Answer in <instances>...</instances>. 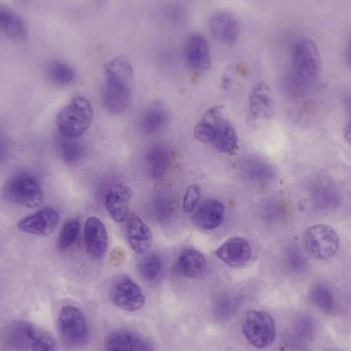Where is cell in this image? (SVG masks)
Masks as SVG:
<instances>
[{
    "instance_id": "cell-37",
    "label": "cell",
    "mask_w": 351,
    "mask_h": 351,
    "mask_svg": "<svg viewBox=\"0 0 351 351\" xmlns=\"http://www.w3.org/2000/svg\"><path fill=\"white\" fill-rule=\"evenodd\" d=\"M10 144L8 137L0 132V165H3L10 158Z\"/></svg>"
},
{
    "instance_id": "cell-31",
    "label": "cell",
    "mask_w": 351,
    "mask_h": 351,
    "mask_svg": "<svg viewBox=\"0 0 351 351\" xmlns=\"http://www.w3.org/2000/svg\"><path fill=\"white\" fill-rule=\"evenodd\" d=\"M80 231V222L77 219H70L64 224L60 233L59 241H58V247L62 251L69 249L76 239Z\"/></svg>"
},
{
    "instance_id": "cell-8",
    "label": "cell",
    "mask_w": 351,
    "mask_h": 351,
    "mask_svg": "<svg viewBox=\"0 0 351 351\" xmlns=\"http://www.w3.org/2000/svg\"><path fill=\"white\" fill-rule=\"evenodd\" d=\"M59 327L65 341L70 346H80L88 337V325L84 313L74 306H65L59 315Z\"/></svg>"
},
{
    "instance_id": "cell-40",
    "label": "cell",
    "mask_w": 351,
    "mask_h": 351,
    "mask_svg": "<svg viewBox=\"0 0 351 351\" xmlns=\"http://www.w3.org/2000/svg\"><path fill=\"white\" fill-rule=\"evenodd\" d=\"M346 60H348V65L351 67V39L348 43V49H346Z\"/></svg>"
},
{
    "instance_id": "cell-13",
    "label": "cell",
    "mask_w": 351,
    "mask_h": 351,
    "mask_svg": "<svg viewBox=\"0 0 351 351\" xmlns=\"http://www.w3.org/2000/svg\"><path fill=\"white\" fill-rule=\"evenodd\" d=\"M133 191L129 186L123 183L113 185L105 196V206L112 220L117 223H123L129 217L130 204Z\"/></svg>"
},
{
    "instance_id": "cell-34",
    "label": "cell",
    "mask_w": 351,
    "mask_h": 351,
    "mask_svg": "<svg viewBox=\"0 0 351 351\" xmlns=\"http://www.w3.org/2000/svg\"><path fill=\"white\" fill-rule=\"evenodd\" d=\"M200 197H202V188L197 184H192L186 190L184 194L183 202H182V208L184 212L190 214L194 212L199 206Z\"/></svg>"
},
{
    "instance_id": "cell-35",
    "label": "cell",
    "mask_w": 351,
    "mask_h": 351,
    "mask_svg": "<svg viewBox=\"0 0 351 351\" xmlns=\"http://www.w3.org/2000/svg\"><path fill=\"white\" fill-rule=\"evenodd\" d=\"M287 262H288L290 268H292L294 271L302 270V268L305 266L304 257H303L300 251H298V249H291L287 253Z\"/></svg>"
},
{
    "instance_id": "cell-28",
    "label": "cell",
    "mask_w": 351,
    "mask_h": 351,
    "mask_svg": "<svg viewBox=\"0 0 351 351\" xmlns=\"http://www.w3.org/2000/svg\"><path fill=\"white\" fill-rule=\"evenodd\" d=\"M47 74L51 84L59 86H68L75 78L73 68L63 61L51 62L47 66Z\"/></svg>"
},
{
    "instance_id": "cell-4",
    "label": "cell",
    "mask_w": 351,
    "mask_h": 351,
    "mask_svg": "<svg viewBox=\"0 0 351 351\" xmlns=\"http://www.w3.org/2000/svg\"><path fill=\"white\" fill-rule=\"evenodd\" d=\"M243 332L247 341L257 348H269L276 337L274 319L262 311H247L243 317Z\"/></svg>"
},
{
    "instance_id": "cell-27",
    "label": "cell",
    "mask_w": 351,
    "mask_h": 351,
    "mask_svg": "<svg viewBox=\"0 0 351 351\" xmlns=\"http://www.w3.org/2000/svg\"><path fill=\"white\" fill-rule=\"evenodd\" d=\"M176 210H177V204L175 202L174 197L170 194H158L154 198L152 212H154V218L160 224L165 225L170 222L174 218Z\"/></svg>"
},
{
    "instance_id": "cell-15",
    "label": "cell",
    "mask_w": 351,
    "mask_h": 351,
    "mask_svg": "<svg viewBox=\"0 0 351 351\" xmlns=\"http://www.w3.org/2000/svg\"><path fill=\"white\" fill-rule=\"evenodd\" d=\"M125 235L130 247L139 255L145 254L154 241L149 227L136 214H130L125 221Z\"/></svg>"
},
{
    "instance_id": "cell-5",
    "label": "cell",
    "mask_w": 351,
    "mask_h": 351,
    "mask_svg": "<svg viewBox=\"0 0 351 351\" xmlns=\"http://www.w3.org/2000/svg\"><path fill=\"white\" fill-rule=\"evenodd\" d=\"M293 75L304 84L317 80L321 72V56L313 41L301 39L293 49Z\"/></svg>"
},
{
    "instance_id": "cell-21",
    "label": "cell",
    "mask_w": 351,
    "mask_h": 351,
    "mask_svg": "<svg viewBox=\"0 0 351 351\" xmlns=\"http://www.w3.org/2000/svg\"><path fill=\"white\" fill-rule=\"evenodd\" d=\"M168 121L169 112L162 105H150L140 115V129L146 135H154L164 130Z\"/></svg>"
},
{
    "instance_id": "cell-32",
    "label": "cell",
    "mask_w": 351,
    "mask_h": 351,
    "mask_svg": "<svg viewBox=\"0 0 351 351\" xmlns=\"http://www.w3.org/2000/svg\"><path fill=\"white\" fill-rule=\"evenodd\" d=\"M162 268V259L156 254L146 256L139 264L140 274H141L142 278L148 282L156 280L160 276Z\"/></svg>"
},
{
    "instance_id": "cell-18",
    "label": "cell",
    "mask_w": 351,
    "mask_h": 351,
    "mask_svg": "<svg viewBox=\"0 0 351 351\" xmlns=\"http://www.w3.org/2000/svg\"><path fill=\"white\" fill-rule=\"evenodd\" d=\"M225 219V206L220 200L208 199L194 210L193 222L202 230H215Z\"/></svg>"
},
{
    "instance_id": "cell-7",
    "label": "cell",
    "mask_w": 351,
    "mask_h": 351,
    "mask_svg": "<svg viewBox=\"0 0 351 351\" xmlns=\"http://www.w3.org/2000/svg\"><path fill=\"white\" fill-rule=\"evenodd\" d=\"M111 300L123 311L134 313L145 304V296L141 288L129 276H119L113 282Z\"/></svg>"
},
{
    "instance_id": "cell-19",
    "label": "cell",
    "mask_w": 351,
    "mask_h": 351,
    "mask_svg": "<svg viewBox=\"0 0 351 351\" xmlns=\"http://www.w3.org/2000/svg\"><path fill=\"white\" fill-rule=\"evenodd\" d=\"M241 174L256 185H267L276 178L274 167L263 158H249L241 162Z\"/></svg>"
},
{
    "instance_id": "cell-30",
    "label": "cell",
    "mask_w": 351,
    "mask_h": 351,
    "mask_svg": "<svg viewBox=\"0 0 351 351\" xmlns=\"http://www.w3.org/2000/svg\"><path fill=\"white\" fill-rule=\"evenodd\" d=\"M311 302L325 313H331L335 307V298L331 289L327 285L315 284L311 289Z\"/></svg>"
},
{
    "instance_id": "cell-14",
    "label": "cell",
    "mask_w": 351,
    "mask_h": 351,
    "mask_svg": "<svg viewBox=\"0 0 351 351\" xmlns=\"http://www.w3.org/2000/svg\"><path fill=\"white\" fill-rule=\"evenodd\" d=\"M84 237L88 253L95 259L104 257L108 247V233L100 219L94 216L88 218L84 224Z\"/></svg>"
},
{
    "instance_id": "cell-20",
    "label": "cell",
    "mask_w": 351,
    "mask_h": 351,
    "mask_svg": "<svg viewBox=\"0 0 351 351\" xmlns=\"http://www.w3.org/2000/svg\"><path fill=\"white\" fill-rule=\"evenodd\" d=\"M223 119L224 117H223L222 106H214L208 109L194 128L193 133L195 139L202 143L212 145Z\"/></svg>"
},
{
    "instance_id": "cell-33",
    "label": "cell",
    "mask_w": 351,
    "mask_h": 351,
    "mask_svg": "<svg viewBox=\"0 0 351 351\" xmlns=\"http://www.w3.org/2000/svg\"><path fill=\"white\" fill-rule=\"evenodd\" d=\"M107 351H133V335L125 331H117L109 336Z\"/></svg>"
},
{
    "instance_id": "cell-38",
    "label": "cell",
    "mask_w": 351,
    "mask_h": 351,
    "mask_svg": "<svg viewBox=\"0 0 351 351\" xmlns=\"http://www.w3.org/2000/svg\"><path fill=\"white\" fill-rule=\"evenodd\" d=\"M165 16L173 23H178L183 19L184 12L181 6H178L177 4H172L167 8L165 12Z\"/></svg>"
},
{
    "instance_id": "cell-6",
    "label": "cell",
    "mask_w": 351,
    "mask_h": 351,
    "mask_svg": "<svg viewBox=\"0 0 351 351\" xmlns=\"http://www.w3.org/2000/svg\"><path fill=\"white\" fill-rule=\"evenodd\" d=\"M133 67L125 57H117L105 66L104 90L121 96L132 97Z\"/></svg>"
},
{
    "instance_id": "cell-36",
    "label": "cell",
    "mask_w": 351,
    "mask_h": 351,
    "mask_svg": "<svg viewBox=\"0 0 351 351\" xmlns=\"http://www.w3.org/2000/svg\"><path fill=\"white\" fill-rule=\"evenodd\" d=\"M133 351H156L152 342L141 336L133 335Z\"/></svg>"
},
{
    "instance_id": "cell-39",
    "label": "cell",
    "mask_w": 351,
    "mask_h": 351,
    "mask_svg": "<svg viewBox=\"0 0 351 351\" xmlns=\"http://www.w3.org/2000/svg\"><path fill=\"white\" fill-rule=\"evenodd\" d=\"M343 137L346 143H348V145H350L351 147V119L350 121H348V125H346V128H344Z\"/></svg>"
},
{
    "instance_id": "cell-1",
    "label": "cell",
    "mask_w": 351,
    "mask_h": 351,
    "mask_svg": "<svg viewBox=\"0 0 351 351\" xmlns=\"http://www.w3.org/2000/svg\"><path fill=\"white\" fill-rule=\"evenodd\" d=\"M93 119L94 110L90 101L84 97H75L58 113V130L64 137L78 139L90 129Z\"/></svg>"
},
{
    "instance_id": "cell-22",
    "label": "cell",
    "mask_w": 351,
    "mask_h": 351,
    "mask_svg": "<svg viewBox=\"0 0 351 351\" xmlns=\"http://www.w3.org/2000/svg\"><path fill=\"white\" fill-rule=\"evenodd\" d=\"M0 32L12 40H24L28 35L26 23L16 12L0 6Z\"/></svg>"
},
{
    "instance_id": "cell-2",
    "label": "cell",
    "mask_w": 351,
    "mask_h": 351,
    "mask_svg": "<svg viewBox=\"0 0 351 351\" xmlns=\"http://www.w3.org/2000/svg\"><path fill=\"white\" fill-rule=\"evenodd\" d=\"M1 193L6 202L31 208L40 206L45 197L40 184L27 173L12 176L4 183Z\"/></svg>"
},
{
    "instance_id": "cell-17",
    "label": "cell",
    "mask_w": 351,
    "mask_h": 351,
    "mask_svg": "<svg viewBox=\"0 0 351 351\" xmlns=\"http://www.w3.org/2000/svg\"><path fill=\"white\" fill-rule=\"evenodd\" d=\"M172 156L170 150L162 143H154L148 147L144 154V167L152 180L164 178L170 169Z\"/></svg>"
},
{
    "instance_id": "cell-25",
    "label": "cell",
    "mask_w": 351,
    "mask_h": 351,
    "mask_svg": "<svg viewBox=\"0 0 351 351\" xmlns=\"http://www.w3.org/2000/svg\"><path fill=\"white\" fill-rule=\"evenodd\" d=\"M311 199L317 208L323 210L333 208L339 202V192L329 182L319 181L311 191Z\"/></svg>"
},
{
    "instance_id": "cell-29",
    "label": "cell",
    "mask_w": 351,
    "mask_h": 351,
    "mask_svg": "<svg viewBox=\"0 0 351 351\" xmlns=\"http://www.w3.org/2000/svg\"><path fill=\"white\" fill-rule=\"evenodd\" d=\"M26 330L31 350L56 351L55 341L51 334L29 324H27Z\"/></svg>"
},
{
    "instance_id": "cell-23",
    "label": "cell",
    "mask_w": 351,
    "mask_h": 351,
    "mask_svg": "<svg viewBox=\"0 0 351 351\" xmlns=\"http://www.w3.org/2000/svg\"><path fill=\"white\" fill-rule=\"evenodd\" d=\"M178 269L186 278H199L206 269V257L197 250H184L178 261Z\"/></svg>"
},
{
    "instance_id": "cell-9",
    "label": "cell",
    "mask_w": 351,
    "mask_h": 351,
    "mask_svg": "<svg viewBox=\"0 0 351 351\" xmlns=\"http://www.w3.org/2000/svg\"><path fill=\"white\" fill-rule=\"evenodd\" d=\"M183 57L187 67L196 73L206 71L212 64L210 45L206 39L198 33H194L186 39Z\"/></svg>"
},
{
    "instance_id": "cell-10",
    "label": "cell",
    "mask_w": 351,
    "mask_h": 351,
    "mask_svg": "<svg viewBox=\"0 0 351 351\" xmlns=\"http://www.w3.org/2000/svg\"><path fill=\"white\" fill-rule=\"evenodd\" d=\"M59 214L53 208H43L34 214L19 221V230L27 234L49 237L57 228Z\"/></svg>"
},
{
    "instance_id": "cell-26",
    "label": "cell",
    "mask_w": 351,
    "mask_h": 351,
    "mask_svg": "<svg viewBox=\"0 0 351 351\" xmlns=\"http://www.w3.org/2000/svg\"><path fill=\"white\" fill-rule=\"evenodd\" d=\"M57 146L60 156L67 164H76L86 156V147L77 139H70L61 135L58 139Z\"/></svg>"
},
{
    "instance_id": "cell-24",
    "label": "cell",
    "mask_w": 351,
    "mask_h": 351,
    "mask_svg": "<svg viewBox=\"0 0 351 351\" xmlns=\"http://www.w3.org/2000/svg\"><path fill=\"white\" fill-rule=\"evenodd\" d=\"M237 142L239 139L234 127L224 117L219 125L216 138L212 145L220 154H231L237 150Z\"/></svg>"
},
{
    "instance_id": "cell-3",
    "label": "cell",
    "mask_w": 351,
    "mask_h": 351,
    "mask_svg": "<svg viewBox=\"0 0 351 351\" xmlns=\"http://www.w3.org/2000/svg\"><path fill=\"white\" fill-rule=\"evenodd\" d=\"M303 245L311 257L317 260L331 259L340 247L337 231L327 224H315L305 230Z\"/></svg>"
},
{
    "instance_id": "cell-12",
    "label": "cell",
    "mask_w": 351,
    "mask_h": 351,
    "mask_svg": "<svg viewBox=\"0 0 351 351\" xmlns=\"http://www.w3.org/2000/svg\"><path fill=\"white\" fill-rule=\"evenodd\" d=\"M250 117L254 123H265L274 113V98L267 84L260 82L252 90L249 98Z\"/></svg>"
},
{
    "instance_id": "cell-16",
    "label": "cell",
    "mask_w": 351,
    "mask_h": 351,
    "mask_svg": "<svg viewBox=\"0 0 351 351\" xmlns=\"http://www.w3.org/2000/svg\"><path fill=\"white\" fill-rule=\"evenodd\" d=\"M210 30L215 39L232 47L239 40L241 26L239 20L228 12H218L210 21Z\"/></svg>"
},
{
    "instance_id": "cell-11",
    "label": "cell",
    "mask_w": 351,
    "mask_h": 351,
    "mask_svg": "<svg viewBox=\"0 0 351 351\" xmlns=\"http://www.w3.org/2000/svg\"><path fill=\"white\" fill-rule=\"evenodd\" d=\"M216 256L231 267L241 268L252 259L253 250L251 243L243 237H230L216 250Z\"/></svg>"
}]
</instances>
